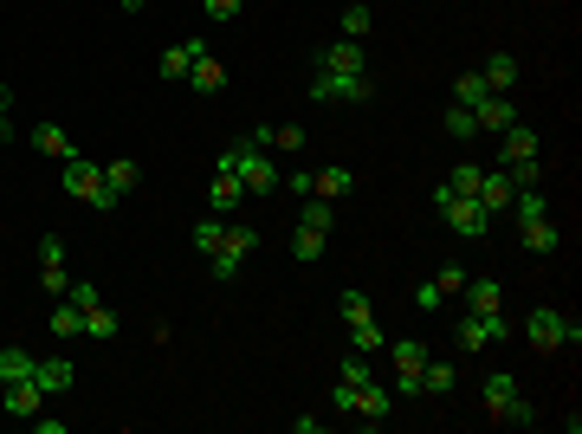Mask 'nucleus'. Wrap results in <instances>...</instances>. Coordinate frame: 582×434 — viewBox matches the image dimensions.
<instances>
[{
	"label": "nucleus",
	"instance_id": "f257e3e1",
	"mask_svg": "<svg viewBox=\"0 0 582 434\" xmlns=\"http://www.w3.org/2000/svg\"><path fill=\"white\" fill-rule=\"evenodd\" d=\"M214 162H220V169H233V175L246 182V201H266V195H279V169H272V156H266V149H259L253 137L227 143Z\"/></svg>",
	"mask_w": 582,
	"mask_h": 434
},
{
	"label": "nucleus",
	"instance_id": "f03ea898",
	"mask_svg": "<svg viewBox=\"0 0 582 434\" xmlns=\"http://www.w3.org/2000/svg\"><path fill=\"white\" fill-rule=\"evenodd\" d=\"M59 188H65L72 201H85V208H97V214L117 208V195L104 188V162H97V156H72V162H59Z\"/></svg>",
	"mask_w": 582,
	"mask_h": 434
},
{
	"label": "nucleus",
	"instance_id": "7ed1b4c3",
	"mask_svg": "<svg viewBox=\"0 0 582 434\" xmlns=\"http://www.w3.org/2000/svg\"><path fill=\"white\" fill-rule=\"evenodd\" d=\"M434 208H440V221H447V234H460V240H485V234H492V214L479 208V195H453V188L440 182Z\"/></svg>",
	"mask_w": 582,
	"mask_h": 434
},
{
	"label": "nucleus",
	"instance_id": "20e7f679",
	"mask_svg": "<svg viewBox=\"0 0 582 434\" xmlns=\"http://www.w3.org/2000/svg\"><path fill=\"white\" fill-rule=\"evenodd\" d=\"M388 363H395V402H408V396H421V370H427V357H434V350L421 344V337H388V350H382Z\"/></svg>",
	"mask_w": 582,
	"mask_h": 434
},
{
	"label": "nucleus",
	"instance_id": "39448f33",
	"mask_svg": "<svg viewBox=\"0 0 582 434\" xmlns=\"http://www.w3.org/2000/svg\"><path fill=\"white\" fill-rule=\"evenodd\" d=\"M479 402H485V415H492V422H518V428L537 422V415L524 409V396H518V376H505V370H492L479 383Z\"/></svg>",
	"mask_w": 582,
	"mask_h": 434
},
{
	"label": "nucleus",
	"instance_id": "423d86ee",
	"mask_svg": "<svg viewBox=\"0 0 582 434\" xmlns=\"http://www.w3.org/2000/svg\"><path fill=\"white\" fill-rule=\"evenodd\" d=\"M311 98L317 104H369L376 78L369 72H311Z\"/></svg>",
	"mask_w": 582,
	"mask_h": 434
},
{
	"label": "nucleus",
	"instance_id": "0eeeda50",
	"mask_svg": "<svg viewBox=\"0 0 582 434\" xmlns=\"http://www.w3.org/2000/svg\"><path fill=\"white\" fill-rule=\"evenodd\" d=\"M253 253H259V234H253L246 221H227V240H220V253L207 260V273H214L220 286H227V279H240V266L253 260Z\"/></svg>",
	"mask_w": 582,
	"mask_h": 434
},
{
	"label": "nucleus",
	"instance_id": "6e6552de",
	"mask_svg": "<svg viewBox=\"0 0 582 434\" xmlns=\"http://www.w3.org/2000/svg\"><path fill=\"white\" fill-rule=\"evenodd\" d=\"M505 337H511V318H473V311H466V318L453 324V344H460L466 357H479V350L505 344Z\"/></svg>",
	"mask_w": 582,
	"mask_h": 434
},
{
	"label": "nucleus",
	"instance_id": "1a4fd4ad",
	"mask_svg": "<svg viewBox=\"0 0 582 434\" xmlns=\"http://www.w3.org/2000/svg\"><path fill=\"white\" fill-rule=\"evenodd\" d=\"M240 208H246V182L214 162V175H207V214H227V221H233Z\"/></svg>",
	"mask_w": 582,
	"mask_h": 434
},
{
	"label": "nucleus",
	"instance_id": "9d476101",
	"mask_svg": "<svg viewBox=\"0 0 582 434\" xmlns=\"http://www.w3.org/2000/svg\"><path fill=\"white\" fill-rule=\"evenodd\" d=\"M524 337H531L537 357H557V350H563V311L557 305H537L531 318H524Z\"/></svg>",
	"mask_w": 582,
	"mask_h": 434
},
{
	"label": "nucleus",
	"instance_id": "9b49d317",
	"mask_svg": "<svg viewBox=\"0 0 582 434\" xmlns=\"http://www.w3.org/2000/svg\"><path fill=\"white\" fill-rule=\"evenodd\" d=\"M65 286H72V273H65V240L46 234V240H39V292L65 298Z\"/></svg>",
	"mask_w": 582,
	"mask_h": 434
},
{
	"label": "nucleus",
	"instance_id": "f8f14e48",
	"mask_svg": "<svg viewBox=\"0 0 582 434\" xmlns=\"http://www.w3.org/2000/svg\"><path fill=\"white\" fill-rule=\"evenodd\" d=\"M356 422H363V428H382L388 422V415H395V389H388V383H376V376H369V383L363 389H356Z\"/></svg>",
	"mask_w": 582,
	"mask_h": 434
},
{
	"label": "nucleus",
	"instance_id": "ddd939ff",
	"mask_svg": "<svg viewBox=\"0 0 582 434\" xmlns=\"http://www.w3.org/2000/svg\"><path fill=\"white\" fill-rule=\"evenodd\" d=\"M39 409H46V389H39L33 376H26V383H7V389H0V415H20V422H33Z\"/></svg>",
	"mask_w": 582,
	"mask_h": 434
},
{
	"label": "nucleus",
	"instance_id": "4468645a",
	"mask_svg": "<svg viewBox=\"0 0 582 434\" xmlns=\"http://www.w3.org/2000/svg\"><path fill=\"white\" fill-rule=\"evenodd\" d=\"M466 311H473V318H505V286H498V279H466Z\"/></svg>",
	"mask_w": 582,
	"mask_h": 434
},
{
	"label": "nucleus",
	"instance_id": "2eb2a0df",
	"mask_svg": "<svg viewBox=\"0 0 582 434\" xmlns=\"http://www.w3.org/2000/svg\"><path fill=\"white\" fill-rule=\"evenodd\" d=\"M182 85H188V91H201V98H220V91H227V65H220L214 52H201V59L188 65Z\"/></svg>",
	"mask_w": 582,
	"mask_h": 434
},
{
	"label": "nucleus",
	"instance_id": "dca6fc26",
	"mask_svg": "<svg viewBox=\"0 0 582 434\" xmlns=\"http://www.w3.org/2000/svg\"><path fill=\"white\" fill-rule=\"evenodd\" d=\"M473 117H479V130H492V137H505L511 124H518V104H511V91H492L485 104H473Z\"/></svg>",
	"mask_w": 582,
	"mask_h": 434
},
{
	"label": "nucleus",
	"instance_id": "f3484780",
	"mask_svg": "<svg viewBox=\"0 0 582 434\" xmlns=\"http://www.w3.org/2000/svg\"><path fill=\"white\" fill-rule=\"evenodd\" d=\"M104 188H110L117 201H130L136 188H143V162H136V156H110V162H104Z\"/></svg>",
	"mask_w": 582,
	"mask_h": 434
},
{
	"label": "nucleus",
	"instance_id": "a211bd4d",
	"mask_svg": "<svg viewBox=\"0 0 582 434\" xmlns=\"http://www.w3.org/2000/svg\"><path fill=\"white\" fill-rule=\"evenodd\" d=\"M253 143L259 149H279V156H304V149H311V137H304L298 124H259Z\"/></svg>",
	"mask_w": 582,
	"mask_h": 434
},
{
	"label": "nucleus",
	"instance_id": "6ab92c4d",
	"mask_svg": "<svg viewBox=\"0 0 582 434\" xmlns=\"http://www.w3.org/2000/svg\"><path fill=\"white\" fill-rule=\"evenodd\" d=\"M350 188H356V175L343 169V162H324V169H311V195H317V201H343Z\"/></svg>",
	"mask_w": 582,
	"mask_h": 434
},
{
	"label": "nucleus",
	"instance_id": "aec40b11",
	"mask_svg": "<svg viewBox=\"0 0 582 434\" xmlns=\"http://www.w3.org/2000/svg\"><path fill=\"white\" fill-rule=\"evenodd\" d=\"M511 195H518V188H511L505 169H485V175H479V208H485V214H511Z\"/></svg>",
	"mask_w": 582,
	"mask_h": 434
},
{
	"label": "nucleus",
	"instance_id": "412c9836",
	"mask_svg": "<svg viewBox=\"0 0 582 434\" xmlns=\"http://www.w3.org/2000/svg\"><path fill=\"white\" fill-rule=\"evenodd\" d=\"M201 52H207V46H201V39H175V46H169V52H162V65H156V72H162V78H169V85H182V78H188V65H194V59H201Z\"/></svg>",
	"mask_w": 582,
	"mask_h": 434
},
{
	"label": "nucleus",
	"instance_id": "4be33fe9",
	"mask_svg": "<svg viewBox=\"0 0 582 434\" xmlns=\"http://www.w3.org/2000/svg\"><path fill=\"white\" fill-rule=\"evenodd\" d=\"M33 383H39V389H46V402H52V396H65V389H72V383H78V370H72V363H65V357H39V370H33Z\"/></svg>",
	"mask_w": 582,
	"mask_h": 434
},
{
	"label": "nucleus",
	"instance_id": "5701e85b",
	"mask_svg": "<svg viewBox=\"0 0 582 434\" xmlns=\"http://www.w3.org/2000/svg\"><path fill=\"white\" fill-rule=\"evenodd\" d=\"M317 72H363V39H337L317 52Z\"/></svg>",
	"mask_w": 582,
	"mask_h": 434
},
{
	"label": "nucleus",
	"instance_id": "b1692460",
	"mask_svg": "<svg viewBox=\"0 0 582 434\" xmlns=\"http://www.w3.org/2000/svg\"><path fill=\"white\" fill-rule=\"evenodd\" d=\"M479 78L492 91H518V52H492V59L479 65Z\"/></svg>",
	"mask_w": 582,
	"mask_h": 434
},
{
	"label": "nucleus",
	"instance_id": "393cba45",
	"mask_svg": "<svg viewBox=\"0 0 582 434\" xmlns=\"http://www.w3.org/2000/svg\"><path fill=\"white\" fill-rule=\"evenodd\" d=\"M343 331H350V350H363V357H382L388 350V331L376 318H356V324H343Z\"/></svg>",
	"mask_w": 582,
	"mask_h": 434
},
{
	"label": "nucleus",
	"instance_id": "a878e982",
	"mask_svg": "<svg viewBox=\"0 0 582 434\" xmlns=\"http://www.w3.org/2000/svg\"><path fill=\"white\" fill-rule=\"evenodd\" d=\"M52 337H59V344H72V337H85V311H78L72 298H52Z\"/></svg>",
	"mask_w": 582,
	"mask_h": 434
},
{
	"label": "nucleus",
	"instance_id": "bb28decb",
	"mask_svg": "<svg viewBox=\"0 0 582 434\" xmlns=\"http://www.w3.org/2000/svg\"><path fill=\"white\" fill-rule=\"evenodd\" d=\"M220 240H227V214H201V221H194V253H201V260H214Z\"/></svg>",
	"mask_w": 582,
	"mask_h": 434
},
{
	"label": "nucleus",
	"instance_id": "cd10ccee",
	"mask_svg": "<svg viewBox=\"0 0 582 434\" xmlns=\"http://www.w3.org/2000/svg\"><path fill=\"white\" fill-rule=\"evenodd\" d=\"M518 227H524V253H557L563 247V234H557L550 214H544V221H518Z\"/></svg>",
	"mask_w": 582,
	"mask_h": 434
},
{
	"label": "nucleus",
	"instance_id": "c85d7f7f",
	"mask_svg": "<svg viewBox=\"0 0 582 434\" xmlns=\"http://www.w3.org/2000/svg\"><path fill=\"white\" fill-rule=\"evenodd\" d=\"M117 331H123V318H117V311L104 305V298H97V305L85 311V337H91V344H110V337H117Z\"/></svg>",
	"mask_w": 582,
	"mask_h": 434
},
{
	"label": "nucleus",
	"instance_id": "c756f323",
	"mask_svg": "<svg viewBox=\"0 0 582 434\" xmlns=\"http://www.w3.org/2000/svg\"><path fill=\"white\" fill-rule=\"evenodd\" d=\"M33 149H39V156H59V162H72V156H78V143L65 137L59 124H39V130H33Z\"/></svg>",
	"mask_w": 582,
	"mask_h": 434
},
{
	"label": "nucleus",
	"instance_id": "7c9ffc66",
	"mask_svg": "<svg viewBox=\"0 0 582 434\" xmlns=\"http://www.w3.org/2000/svg\"><path fill=\"white\" fill-rule=\"evenodd\" d=\"M33 370H39V357H33V350H20V344H7V350H0V383H26Z\"/></svg>",
	"mask_w": 582,
	"mask_h": 434
},
{
	"label": "nucleus",
	"instance_id": "2f4dec72",
	"mask_svg": "<svg viewBox=\"0 0 582 434\" xmlns=\"http://www.w3.org/2000/svg\"><path fill=\"white\" fill-rule=\"evenodd\" d=\"M498 162H537V130L531 124H511L505 130V156Z\"/></svg>",
	"mask_w": 582,
	"mask_h": 434
},
{
	"label": "nucleus",
	"instance_id": "473e14b6",
	"mask_svg": "<svg viewBox=\"0 0 582 434\" xmlns=\"http://www.w3.org/2000/svg\"><path fill=\"white\" fill-rule=\"evenodd\" d=\"M453 383H460V370H453V363H440V357H427V370H421V396H453Z\"/></svg>",
	"mask_w": 582,
	"mask_h": 434
},
{
	"label": "nucleus",
	"instance_id": "72a5a7b5",
	"mask_svg": "<svg viewBox=\"0 0 582 434\" xmlns=\"http://www.w3.org/2000/svg\"><path fill=\"white\" fill-rule=\"evenodd\" d=\"M298 227H317V234H330V227H337V201H317V195H304Z\"/></svg>",
	"mask_w": 582,
	"mask_h": 434
},
{
	"label": "nucleus",
	"instance_id": "f704fd0d",
	"mask_svg": "<svg viewBox=\"0 0 582 434\" xmlns=\"http://www.w3.org/2000/svg\"><path fill=\"white\" fill-rule=\"evenodd\" d=\"M485 98H492V85L479 78V65H473V72H460V78H453V104H466V111H473V104H485Z\"/></svg>",
	"mask_w": 582,
	"mask_h": 434
},
{
	"label": "nucleus",
	"instance_id": "c9c22d12",
	"mask_svg": "<svg viewBox=\"0 0 582 434\" xmlns=\"http://www.w3.org/2000/svg\"><path fill=\"white\" fill-rule=\"evenodd\" d=\"M330 234H317V227H291V260H324Z\"/></svg>",
	"mask_w": 582,
	"mask_h": 434
},
{
	"label": "nucleus",
	"instance_id": "e433bc0d",
	"mask_svg": "<svg viewBox=\"0 0 582 434\" xmlns=\"http://www.w3.org/2000/svg\"><path fill=\"white\" fill-rule=\"evenodd\" d=\"M447 137H453V143H473V137H479V117L466 111V104H447Z\"/></svg>",
	"mask_w": 582,
	"mask_h": 434
},
{
	"label": "nucleus",
	"instance_id": "4c0bfd02",
	"mask_svg": "<svg viewBox=\"0 0 582 434\" xmlns=\"http://www.w3.org/2000/svg\"><path fill=\"white\" fill-rule=\"evenodd\" d=\"M337 376H343V383H369V376H376V357H363V350H343Z\"/></svg>",
	"mask_w": 582,
	"mask_h": 434
},
{
	"label": "nucleus",
	"instance_id": "58836bf2",
	"mask_svg": "<svg viewBox=\"0 0 582 434\" xmlns=\"http://www.w3.org/2000/svg\"><path fill=\"white\" fill-rule=\"evenodd\" d=\"M369 26H376V13H369L363 0H350V7H343V39H369Z\"/></svg>",
	"mask_w": 582,
	"mask_h": 434
},
{
	"label": "nucleus",
	"instance_id": "ea45409f",
	"mask_svg": "<svg viewBox=\"0 0 582 434\" xmlns=\"http://www.w3.org/2000/svg\"><path fill=\"white\" fill-rule=\"evenodd\" d=\"M479 175H485V162H460V169L447 175V188L453 195H479Z\"/></svg>",
	"mask_w": 582,
	"mask_h": 434
},
{
	"label": "nucleus",
	"instance_id": "a19ab883",
	"mask_svg": "<svg viewBox=\"0 0 582 434\" xmlns=\"http://www.w3.org/2000/svg\"><path fill=\"white\" fill-rule=\"evenodd\" d=\"M337 318H343V324H356V318H376V305H369L363 292H343V298H337Z\"/></svg>",
	"mask_w": 582,
	"mask_h": 434
},
{
	"label": "nucleus",
	"instance_id": "79ce46f5",
	"mask_svg": "<svg viewBox=\"0 0 582 434\" xmlns=\"http://www.w3.org/2000/svg\"><path fill=\"white\" fill-rule=\"evenodd\" d=\"M356 389H363V383H343V376H337V389H330V409L350 415V409H356Z\"/></svg>",
	"mask_w": 582,
	"mask_h": 434
},
{
	"label": "nucleus",
	"instance_id": "37998d69",
	"mask_svg": "<svg viewBox=\"0 0 582 434\" xmlns=\"http://www.w3.org/2000/svg\"><path fill=\"white\" fill-rule=\"evenodd\" d=\"M201 7H207V20H220V26H227V20H240V7H246V0H201Z\"/></svg>",
	"mask_w": 582,
	"mask_h": 434
},
{
	"label": "nucleus",
	"instance_id": "c03bdc74",
	"mask_svg": "<svg viewBox=\"0 0 582 434\" xmlns=\"http://www.w3.org/2000/svg\"><path fill=\"white\" fill-rule=\"evenodd\" d=\"M434 286H440V292H460V286H466V266H453V260H447V266L434 273Z\"/></svg>",
	"mask_w": 582,
	"mask_h": 434
},
{
	"label": "nucleus",
	"instance_id": "a18cd8bd",
	"mask_svg": "<svg viewBox=\"0 0 582 434\" xmlns=\"http://www.w3.org/2000/svg\"><path fill=\"white\" fill-rule=\"evenodd\" d=\"M440 298H447V292H440L434 279H421V286H414V305H421V311H440Z\"/></svg>",
	"mask_w": 582,
	"mask_h": 434
},
{
	"label": "nucleus",
	"instance_id": "49530a36",
	"mask_svg": "<svg viewBox=\"0 0 582 434\" xmlns=\"http://www.w3.org/2000/svg\"><path fill=\"white\" fill-rule=\"evenodd\" d=\"M65 298H72L78 311H91V305H97V286H85V279H72V286H65Z\"/></svg>",
	"mask_w": 582,
	"mask_h": 434
},
{
	"label": "nucleus",
	"instance_id": "de8ad7c7",
	"mask_svg": "<svg viewBox=\"0 0 582 434\" xmlns=\"http://www.w3.org/2000/svg\"><path fill=\"white\" fill-rule=\"evenodd\" d=\"M7 137H13V91L0 85V143H7Z\"/></svg>",
	"mask_w": 582,
	"mask_h": 434
},
{
	"label": "nucleus",
	"instance_id": "09e8293b",
	"mask_svg": "<svg viewBox=\"0 0 582 434\" xmlns=\"http://www.w3.org/2000/svg\"><path fill=\"white\" fill-rule=\"evenodd\" d=\"M33 428H39V434H65V415H52V409H39V415H33Z\"/></svg>",
	"mask_w": 582,
	"mask_h": 434
},
{
	"label": "nucleus",
	"instance_id": "8fccbe9b",
	"mask_svg": "<svg viewBox=\"0 0 582 434\" xmlns=\"http://www.w3.org/2000/svg\"><path fill=\"white\" fill-rule=\"evenodd\" d=\"M117 7H123V13H143V7H149V0H117Z\"/></svg>",
	"mask_w": 582,
	"mask_h": 434
}]
</instances>
